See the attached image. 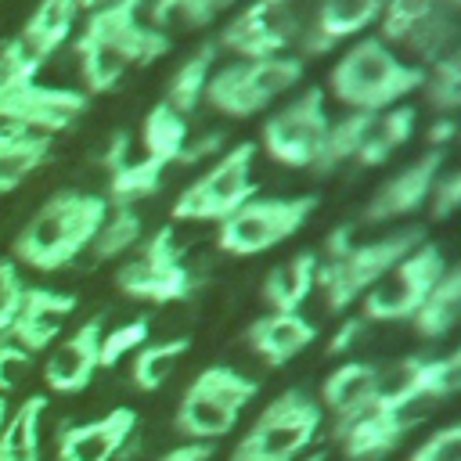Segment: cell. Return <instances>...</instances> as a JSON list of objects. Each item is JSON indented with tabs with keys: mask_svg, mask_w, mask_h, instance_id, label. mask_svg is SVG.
Instances as JSON below:
<instances>
[{
	"mask_svg": "<svg viewBox=\"0 0 461 461\" xmlns=\"http://www.w3.org/2000/svg\"><path fill=\"white\" fill-rule=\"evenodd\" d=\"M86 108V94L76 86H47L40 79L14 86L11 94L0 97V122H14L25 126L32 133L43 137H58L65 133Z\"/></svg>",
	"mask_w": 461,
	"mask_h": 461,
	"instance_id": "7c38bea8",
	"label": "cell"
},
{
	"mask_svg": "<svg viewBox=\"0 0 461 461\" xmlns=\"http://www.w3.org/2000/svg\"><path fill=\"white\" fill-rule=\"evenodd\" d=\"M238 0H155L144 7V14L166 32L173 25H209L220 14H227Z\"/></svg>",
	"mask_w": 461,
	"mask_h": 461,
	"instance_id": "d6a6232c",
	"label": "cell"
},
{
	"mask_svg": "<svg viewBox=\"0 0 461 461\" xmlns=\"http://www.w3.org/2000/svg\"><path fill=\"white\" fill-rule=\"evenodd\" d=\"M227 144H223V133H198V137H187V144H184V151H180V162L184 166H194V162H202V158H209V155H220Z\"/></svg>",
	"mask_w": 461,
	"mask_h": 461,
	"instance_id": "60d3db41",
	"label": "cell"
},
{
	"mask_svg": "<svg viewBox=\"0 0 461 461\" xmlns=\"http://www.w3.org/2000/svg\"><path fill=\"white\" fill-rule=\"evenodd\" d=\"M321 425V403L303 389H285L252 418L227 461H299L313 447Z\"/></svg>",
	"mask_w": 461,
	"mask_h": 461,
	"instance_id": "277c9868",
	"label": "cell"
},
{
	"mask_svg": "<svg viewBox=\"0 0 461 461\" xmlns=\"http://www.w3.org/2000/svg\"><path fill=\"white\" fill-rule=\"evenodd\" d=\"M457 313H461V270L457 267H447V274L425 295V303L418 306V313L411 317V324H414V331L421 339H443L457 324Z\"/></svg>",
	"mask_w": 461,
	"mask_h": 461,
	"instance_id": "4316f807",
	"label": "cell"
},
{
	"mask_svg": "<svg viewBox=\"0 0 461 461\" xmlns=\"http://www.w3.org/2000/svg\"><path fill=\"white\" fill-rule=\"evenodd\" d=\"M418 382H421V400H447L457 393L461 385V353H447V357H421L418 367Z\"/></svg>",
	"mask_w": 461,
	"mask_h": 461,
	"instance_id": "d590c367",
	"label": "cell"
},
{
	"mask_svg": "<svg viewBox=\"0 0 461 461\" xmlns=\"http://www.w3.org/2000/svg\"><path fill=\"white\" fill-rule=\"evenodd\" d=\"M50 144L54 140L43 133L0 122V194H11L18 184H25L50 158Z\"/></svg>",
	"mask_w": 461,
	"mask_h": 461,
	"instance_id": "603a6c76",
	"label": "cell"
},
{
	"mask_svg": "<svg viewBox=\"0 0 461 461\" xmlns=\"http://www.w3.org/2000/svg\"><path fill=\"white\" fill-rule=\"evenodd\" d=\"M72 313H76V295L72 292L25 285V295H22V306H18V313L7 328V339L14 346H22L25 353L50 349L58 342V335L65 331Z\"/></svg>",
	"mask_w": 461,
	"mask_h": 461,
	"instance_id": "9a60e30c",
	"label": "cell"
},
{
	"mask_svg": "<svg viewBox=\"0 0 461 461\" xmlns=\"http://www.w3.org/2000/svg\"><path fill=\"white\" fill-rule=\"evenodd\" d=\"M104 4H115V0H76V7L86 14V11H97V7H104Z\"/></svg>",
	"mask_w": 461,
	"mask_h": 461,
	"instance_id": "f6af8a7d",
	"label": "cell"
},
{
	"mask_svg": "<svg viewBox=\"0 0 461 461\" xmlns=\"http://www.w3.org/2000/svg\"><path fill=\"white\" fill-rule=\"evenodd\" d=\"M382 4L385 0H321L317 11H313V22L306 29H299V36H295V40H303V47L295 54L299 58H306L313 50L321 54V50H331L335 43H342V40L360 36L367 25L378 22Z\"/></svg>",
	"mask_w": 461,
	"mask_h": 461,
	"instance_id": "ac0fdd59",
	"label": "cell"
},
{
	"mask_svg": "<svg viewBox=\"0 0 461 461\" xmlns=\"http://www.w3.org/2000/svg\"><path fill=\"white\" fill-rule=\"evenodd\" d=\"M191 349V339H166V342H144L133 353V367L130 378L140 393H158L166 385V378L173 375V364Z\"/></svg>",
	"mask_w": 461,
	"mask_h": 461,
	"instance_id": "1f68e13d",
	"label": "cell"
},
{
	"mask_svg": "<svg viewBox=\"0 0 461 461\" xmlns=\"http://www.w3.org/2000/svg\"><path fill=\"white\" fill-rule=\"evenodd\" d=\"M79 14L83 11L76 7V0H40L36 11L25 18V25H22V32L14 40L43 65L54 50H61L72 40Z\"/></svg>",
	"mask_w": 461,
	"mask_h": 461,
	"instance_id": "44dd1931",
	"label": "cell"
},
{
	"mask_svg": "<svg viewBox=\"0 0 461 461\" xmlns=\"http://www.w3.org/2000/svg\"><path fill=\"white\" fill-rule=\"evenodd\" d=\"M212 450H216V443H194V439H187V443L166 450L158 461H209Z\"/></svg>",
	"mask_w": 461,
	"mask_h": 461,
	"instance_id": "7bdbcfd3",
	"label": "cell"
},
{
	"mask_svg": "<svg viewBox=\"0 0 461 461\" xmlns=\"http://www.w3.org/2000/svg\"><path fill=\"white\" fill-rule=\"evenodd\" d=\"M313 288H317V252L303 249L292 259L270 267L259 299L270 306V313H295L313 295Z\"/></svg>",
	"mask_w": 461,
	"mask_h": 461,
	"instance_id": "7402d4cb",
	"label": "cell"
},
{
	"mask_svg": "<svg viewBox=\"0 0 461 461\" xmlns=\"http://www.w3.org/2000/svg\"><path fill=\"white\" fill-rule=\"evenodd\" d=\"M450 4H454V0H450Z\"/></svg>",
	"mask_w": 461,
	"mask_h": 461,
	"instance_id": "c3c4849f",
	"label": "cell"
},
{
	"mask_svg": "<svg viewBox=\"0 0 461 461\" xmlns=\"http://www.w3.org/2000/svg\"><path fill=\"white\" fill-rule=\"evenodd\" d=\"M317 209L313 194L295 198H249L216 230V245L230 256H259L288 241Z\"/></svg>",
	"mask_w": 461,
	"mask_h": 461,
	"instance_id": "8fae6325",
	"label": "cell"
},
{
	"mask_svg": "<svg viewBox=\"0 0 461 461\" xmlns=\"http://www.w3.org/2000/svg\"><path fill=\"white\" fill-rule=\"evenodd\" d=\"M256 393H259L256 378H249V375H241L227 364H209L184 389V396L176 403V414H173V429L184 439L216 443L238 425L241 411L252 403Z\"/></svg>",
	"mask_w": 461,
	"mask_h": 461,
	"instance_id": "5b68a950",
	"label": "cell"
},
{
	"mask_svg": "<svg viewBox=\"0 0 461 461\" xmlns=\"http://www.w3.org/2000/svg\"><path fill=\"white\" fill-rule=\"evenodd\" d=\"M137 429L133 407H115L94 421L65 425L54 439V461H115Z\"/></svg>",
	"mask_w": 461,
	"mask_h": 461,
	"instance_id": "2e32d148",
	"label": "cell"
},
{
	"mask_svg": "<svg viewBox=\"0 0 461 461\" xmlns=\"http://www.w3.org/2000/svg\"><path fill=\"white\" fill-rule=\"evenodd\" d=\"M4 418H7V400L0 396V425H4Z\"/></svg>",
	"mask_w": 461,
	"mask_h": 461,
	"instance_id": "bcb514c9",
	"label": "cell"
},
{
	"mask_svg": "<svg viewBox=\"0 0 461 461\" xmlns=\"http://www.w3.org/2000/svg\"><path fill=\"white\" fill-rule=\"evenodd\" d=\"M303 461H328L324 454H310V457H303Z\"/></svg>",
	"mask_w": 461,
	"mask_h": 461,
	"instance_id": "7dc6e473",
	"label": "cell"
},
{
	"mask_svg": "<svg viewBox=\"0 0 461 461\" xmlns=\"http://www.w3.org/2000/svg\"><path fill=\"white\" fill-rule=\"evenodd\" d=\"M166 166L144 158V155H126L108 169V205H137L140 198L155 194L162 184Z\"/></svg>",
	"mask_w": 461,
	"mask_h": 461,
	"instance_id": "f1b7e54d",
	"label": "cell"
},
{
	"mask_svg": "<svg viewBox=\"0 0 461 461\" xmlns=\"http://www.w3.org/2000/svg\"><path fill=\"white\" fill-rule=\"evenodd\" d=\"M367 119H371V112H346L342 119H331V122H328V133H324V140H321V151H317V158H313L310 169L331 173V169L353 162L357 151H360Z\"/></svg>",
	"mask_w": 461,
	"mask_h": 461,
	"instance_id": "4dcf8cb0",
	"label": "cell"
},
{
	"mask_svg": "<svg viewBox=\"0 0 461 461\" xmlns=\"http://www.w3.org/2000/svg\"><path fill=\"white\" fill-rule=\"evenodd\" d=\"M414 425H418V414H407L403 407H393L382 396H375V403L367 411L335 425L328 436L339 443V450L349 461H378V457L393 454Z\"/></svg>",
	"mask_w": 461,
	"mask_h": 461,
	"instance_id": "4fadbf2b",
	"label": "cell"
},
{
	"mask_svg": "<svg viewBox=\"0 0 461 461\" xmlns=\"http://www.w3.org/2000/svg\"><path fill=\"white\" fill-rule=\"evenodd\" d=\"M303 83V58L295 50L270 58H230L212 68L202 104L227 119H249L270 112Z\"/></svg>",
	"mask_w": 461,
	"mask_h": 461,
	"instance_id": "3957f363",
	"label": "cell"
},
{
	"mask_svg": "<svg viewBox=\"0 0 461 461\" xmlns=\"http://www.w3.org/2000/svg\"><path fill=\"white\" fill-rule=\"evenodd\" d=\"M414 126H418V108L414 104H393L385 112H371L364 140H360V151H357L353 162L367 166V169L389 162L414 137Z\"/></svg>",
	"mask_w": 461,
	"mask_h": 461,
	"instance_id": "cb8c5ba5",
	"label": "cell"
},
{
	"mask_svg": "<svg viewBox=\"0 0 461 461\" xmlns=\"http://www.w3.org/2000/svg\"><path fill=\"white\" fill-rule=\"evenodd\" d=\"M328 94L310 86V90H299L295 97L281 101L270 108V115L263 119V130H259V144L274 162L281 166H292V169H310L317 151H321V140L328 133Z\"/></svg>",
	"mask_w": 461,
	"mask_h": 461,
	"instance_id": "30bf717a",
	"label": "cell"
},
{
	"mask_svg": "<svg viewBox=\"0 0 461 461\" xmlns=\"http://www.w3.org/2000/svg\"><path fill=\"white\" fill-rule=\"evenodd\" d=\"M418 90H425V101L439 115H454V108L461 104V58H457V50L432 61L425 68V79Z\"/></svg>",
	"mask_w": 461,
	"mask_h": 461,
	"instance_id": "836d02e7",
	"label": "cell"
},
{
	"mask_svg": "<svg viewBox=\"0 0 461 461\" xmlns=\"http://www.w3.org/2000/svg\"><path fill=\"white\" fill-rule=\"evenodd\" d=\"M151 335V324L144 317H133V321H122L108 331H101V346H97V364L101 367H115L119 360L133 357Z\"/></svg>",
	"mask_w": 461,
	"mask_h": 461,
	"instance_id": "e575fe53",
	"label": "cell"
},
{
	"mask_svg": "<svg viewBox=\"0 0 461 461\" xmlns=\"http://www.w3.org/2000/svg\"><path fill=\"white\" fill-rule=\"evenodd\" d=\"M313 339H317V324L306 321L299 310L295 313H267V317L252 321L245 331L249 349L267 367H281V364L295 360Z\"/></svg>",
	"mask_w": 461,
	"mask_h": 461,
	"instance_id": "d6986e66",
	"label": "cell"
},
{
	"mask_svg": "<svg viewBox=\"0 0 461 461\" xmlns=\"http://www.w3.org/2000/svg\"><path fill=\"white\" fill-rule=\"evenodd\" d=\"M216 54H220L216 43H205L202 50H194L187 61H180V65L173 68L162 101H166L173 112H180L184 119L198 112L202 94H205V83H209V76H212V68H216Z\"/></svg>",
	"mask_w": 461,
	"mask_h": 461,
	"instance_id": "83f0119b",
	"label": "cell"
},
{
	"mask_svg": "<svg viewBox=\"0 0 461 461\" xmlns=\"http://www.w3.org/2000/svg\"><path fill=\"white\" fill-rule=\"evenodd\" d=\"M29 367H32V353H25L22 346H14L4 335L0 339V396H7L11 389H18Z\"/></svg>",
	"mask_w": 461,
	"mask_h": 461,
	"instance_id": "ab89813d",
	"label": "cell"
},
{
	"mask_svg": "<svg viewBox=\"0 0 461 461\" xmlns=\"http://www.w3.org/2000/svg\"><path fill=\"white\" fill-rule=\"evenodd\" d=\"M140 238H144V223H140L137 205H108V216L86 252L94 256V263H108V259L133 252L140 245Z\"/></svg>",
	"mask_w": 461,
	"mask_h": 461,
	"instance_id": "f546056e",
	"label": "cell"
},
{
	"mask_svg": "<svg viewBox=\"0 0 461 461\" xmlns=\"http://www.w3.org/2000/svg\"><path fill=\"white\" fill-rule=\"evenodd\" d=\"M47 414V396L32 393L0 425V461H40V421Z\"/></svg>",
	"mask_w": 461,
	"mask_h": 461,
	"instance_id": "d4e9b609",
	"label": "cell"
},
{
	"mask_svg": "<svg viewBox=\"0 0 461 461\" xmlns=\"http://www.w3.org/2000/svg\"><path fill=\"white\" fill-rule=\"evenodd\" d=\"M187 137H191L187 119L180 112H173L166 101H158L140 122V155L158 166H173V162H180Z\"/></svg>",
	"mask_w": 461,
	"mask_h": 461,
	"instance_id": "484cf974",
	"label": "cell"
},
{
	"mask_svg": "<svg viewBox=\"0 0 461 461\" xmlns=\"http://www.w3.org/2000/svg\"><path fill=\"white\" fill-rule=\"evenodd\" d=\"M407 461H461V425H443L429 432Z\"/></svg>",
	"mask_w": 461,
	"mask_h": 461,
	"instance_id": "8d00e7d4",
	"label": "cell"
},
{
	"mask_svg": "<svg viewBox=\"0 0 461 461\" xmlns=\"http://www.w3.org/2000/svg\"><path fill=\"white\" fill-rule=\"evenodd\" d=\"M447 256L436 241L414 245L400 263H393L364 295H360V317L364 321H411L425 295L436 288V281L447 274Z\"/></svg>",
	"mask_w": 461,
	"mask_h": 461,
	"instance_id": "9c48e42d",
	"label": "cell"
},
{
	"mask_svg": "<svg viewBox=\"0 0 461 461\" xmlns=\"http://www.w3.org/2000/svg\"><path fill=\"white\" fill-rule=\"evenodd\" d=\"M439 169H443V151L429 148L421 158H414L411 166L393 173L364 205V223H389V220H403V216L418 212L429 202V191H432Z\"/></svg>",
	"mask_w": 461,
	"mask_h": 461,
	"instance_id": "5bb4252c",
	"label": "cell"
},
{
	"mask_svg": "<svg viewBox=\"0 0 461 461\" xmlns=\"http://www.w3.org/2000/svg\"><path fill=\"white\" fill-rule=\"evenodd\" d=\"M108 216V198L94 191H58L50 194L11 245V259L32 270H65L94 241Z\"/></svg>",
	"mask_w": 461,
	"mask_h": 461,
	"instance_id": "6da1fadb",
	"label": "cell"
},
{
	"mask_svg": "<svg viewBox=\"0 0 461 461\" xmlns=\"http://www.w3.org/2000/svg\"><path fill=\"white\" fill-rule=\"evenodd\" d=\"M101 317H90L86 324H79L76 331H68L65 339H58L50 349H47V360H43V382L50 393H61V396H72V393H83L94 375H97V346H101Z\"/></svg>",
	"mask_w": 461,
	"mask_h": 461,
	"instance_id": "e0dca14e",
	"label": "cell"
},
{
	"mask_svg": "<svg viewBox=\"0 0 461 461\" xmlns=\"http://www.w3.org/2000/svg\"><path fill=\"white\" fill-rule=\"evenodd\" d=\"M22 295H25V281L18 274V263L14 259H0V339L7 335L18 306H22Z\"/></svg>",
	"mask_w": 461,
	"mask_h": 461,
	"instance_id": "74e56055",
	"label": "cell"
},
{
	"mask_svg": "<svg viewBox=\"0 0 461 461\" xmlns=\"http://www.w3.org/2000/svg\"><path fill=\"white\" fill-rule=\"evenodd\" d=\"M256 155L259 148L252 140L223 148L212 158V166L176 194L173 220L223 223L238 205L256 198Z\"/></svg>",
	"mask_w": 461,
	"mask_h": 461,
	"instance_id": "52a82bcc",
	"label": "cell"
},
{
	"mask_svg": "<svg viewBox=\"0 0 461 461\" xmlns=\"http://www.w3.org/2000/svg\"><path fill=\"white\" fill-rule=\"evenodd\" d=\"M378 396V367L367 360H346L328 371L321 385V411L331 414V429L367 411Z\"/></svg>",
	"mask_w": 461,
	"mask_h": 461,
	"instance_id": "ffe728a7",
	"label": "cell"
},
{
	"mask_svg": "<svg viewBox=\"0 0 461 461\" xmlns=\"http://www.w3.org/2000/svg\"><path fill=\"white\" fill-rule=\"evenodd\" d=\"M425 79V68L414 61H403L400 50H393L378 36H357L328 76V94L346 112H385L393 104H403L407 94H414Z\"/></svg>",
	"mask_w": 461,
	"mask_h": 461,
	"instance_id": "7a4b0ae2",
	"label": "cell"
},
{
	"mask_svg": "<svg viewBox=\"0 0 461 461\" xmlns=\"http://www.w3.org/2000/svg\"><path fill=\"white\" fill-rule=\"evenodd\" d=\"M425 241L421 227H396L375 241H357L346 256L321 263L317 259V288L331 313H346L393 263H400L414 245Z\"/></svg>",
	"mask_w": 461,
	"mask_h": 461,
	"instance_id": "8992f818",
	"label": "cell"
},
{
	"mask_svg": "<svg viewBox=\"0 0 461 461\" xmlns=\"http://www.w3.org/2000/svg\"><path fill=\"white\" fill-rule=\"evenodd\" d=\"M425 205H429V216L432 220H450L457 212V205H461V173L439 169V176H436Z\"/></svg>",
	"mask_w": 461,
	"mask_h": 461,
	"instance_id": "f35d334b",
	"label": "cell"
},
{
	"mask_svg": "<svg viewBox=\"0 0 461 461\" xmlns=\"http://www.w3.org/2000/svg\"><path fill=\"white\" fill-rule=\"evenodd\" d=\"M115 285L140 303H184L194 295L198 277L184 263V245L173 227H158L151 238H140L133 259L115 270Z\"/></svg>",
	"mask_w": 461,
	"mask_h": 461,
	"instance_id": "ba28073f",
	"label": "cell"
},
{
	"mask_svg": "<svg viewBox=\"0 0 461 461\" xmlns=\"http://www.w3.org/2000/svg\"><path fill=\"white\" fill-rule=\"evenodd\" d=\"M364 317H346L342 324H339V331L328 339V353L331 357H339V353H346V349H353V342L360 339V331H364Z\"/></svg>",
	"mask_w": 461,
	"mask_h": 461,
	"instance_id": "b9f144b4",
	"label": "cell"
},
{
	"mask_svg": "<svg viewBox=\"0 0 461 461\" xmlns=\"http://www.w3.org/2000/svg\"><path fill=\"white\" fill-rule=\"evenodd\" d=\"M454 130H457L454 115H436L425 137H429V144H432V148H439V151H443V148H447V144L454 140Z\"/></svg>",
	"mask_w": 461,
	"mask_h": 461,
	"instance_id": "ee69618b",
	"label": "cell"
}]
</instances>
